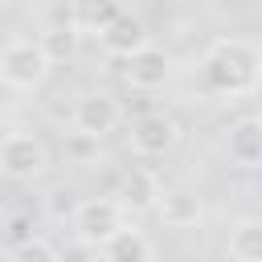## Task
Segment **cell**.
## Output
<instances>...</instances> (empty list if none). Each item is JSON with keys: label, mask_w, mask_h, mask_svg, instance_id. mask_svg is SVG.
I'll list each match as a JSON object with an SVG mask.
<instances>
[{"label": "cell", "mask_w": 262, "mask_h": 262, "mask_svg": "<svg viewBox=\"0 0 262 262\" xmlns=\"http://www.w3.org/2000/svg\"><path fill=\"white\" fill-rule=\"evenodd\" d=\"M196 78H201L205 94H213V98L254 94L262 86V49L242 37H221L201 53Z\"/></svg>", "instance_id": "6da1fadb"}, {"label": "cell", "mask_w": 262, "mask_h": 262, "mask_svg": "<svg viewBox=\"0 0 262 262\" xmlns=\"http://www.w3.org/2000/svg\"><path fill=\"white\" fill-rule=\"evenodd\" d=\"M49 70H53V57L41 37H12L0 49V82L8 90H20V94L41 90Z\"/></svg>", "instance_id": "7a4b0ae2"}, {"label": "cell", "mask_w": 262, "mask_h": 262, "mask_svg": "<svg viewBox=\"0 0 262 262\" xmlns=\"http://www.w3.org/2000/svg\"><path fill=\"white\" fill-rule=\"evenodd\" d=\"M70 221H74L78 242H82L90 254H98L102 242L127 225V209H123L115 196H86V201H78V209H74Z\"/></svg>", "instance_id": "3957f363"}, {"label": "cell", "mask_w": 262, "mask_h": 262, "mask_svg": "<svg viewBox=\"0 0 262 262\" xmlns=\"http://www.w3.org/2000/svg\"><path fill=\"white\" fill-rule=\"evenodd\" d=\"M49 168V151L33 131H8L0 139V176L8 180H37Z\"/></svg>", "instance_id": "277c9868"}, {"label": "cell", "mask_w": 262, "mask_h": 262, "mask_svg": "<svg viewBox=\"0 0 262 262\" xmlns=\"http://www.w3.org/2000/svg\"><path fill=\"white\" fill-rule=\"evenodd\" d=\"M176 139H180V123H176L168 111H147V115H139V119L131 123V131H127L131 151L143 156V160L168 156V151L176 147Z\"/></svg>", "instance_id": "5b68a950"}, {"label": "cell", "mask_w": 262, "mask_h": 262, "mask_svg": "<svg viewBox=\"0 0 262 262\" xmlns=\"http://www.w3.org/2000/svg\"><path fill=\"white\" fill-rule=\"evenodd\" d=\"M119 123H123V106H119V98L106 94V90L82 94L78 106H74V131L86 135V139H102V135H111Z\"/></svg>", "instance_id": "8992f818"}, {"label": "cell", "mask_w": 262, "mask_h": 262, "mask_svg": "<svg viewBox=\"0 0 262 262\" xmlns=\"http://www.w3.org/2000/svg\"><path fill=\"white\" fill-rule=\"evenodd\" d=\"M123 78L135 86V90H160L168 78H172V57H168V49H160V45H143V49H135L131 57H123Z\"/></svg>", "instance_id": "52a82bcc"}, {"label": "cell", "mask_w": 262, "mask_h": 262, "mask_svg": "<svg viewBox=\"0 0 262 262\" xmlns=\"http://www.w3.org/2000/svg\"><path fill=\"white\" fill-rule=\"evenodd\" d=\"M147 41H151V37H147V25H143L135 12H127V8H123V12H119V16L98 33L102 53H106V57H119V61H123V57H131L135 49H143Z\"/></svg>", "instance_id": "ba28073f"}, {"label": "cell", "mask_w": 262, "mask_h": 262, "mask_svg": "<svg viewBox=\"0 0 262 262\" xmlns=\"http://www.w3.org/2000/svg\"><path fill=\"white\" fill-rule=\"evenodd\" d=\"M160 196H164V184H160V176H156L151 168H131V172H123L119 192H115V201H119L127 213H156Z\"/></svg>", "instance_id": "9c48e42d"}, {"label": "cell", "mask_w": 262, "mask_h": 262, "mask_svg": "<svg viewBox=\"0 0 262 262\" xmlns=\"http://www.w3.org/2000/svg\"><path fill=\"white\" fill-rule=\"evenodd\" d=\"M225 156L233 168H246V172L262 168V119H250V115L237 119L225 135Z\"/></svg>", "instance_id": "30bf717a"}, {"label": "cell", "mask_w": 262, "mask_h": 262, "mask_svg": "<svg viewBox=\"0 0 262 262\" xmlns=\"http://www.w3.org/2000/svg\"><path fill=\"white\" fill-rule=\"evenodd\" d=\"M98 258H106V262H151V258H156V242H151L143 229L123 225L119 233H111V237L102 242Z\"/></svg>", "instance_id": "8fae6325"}, {"label": "cell", "mask_w": 262, "mask_h": 262, "mask_svg": "<svg viewBox=\"0 0 262 262\" xmlns=\"http://www.w3.org/2000/svg\"><path fill=\"white\" fill-rule=\"evenodd\" d=\"M123 12V0H66V20L78 33H102L115 16Z\"/></svg>", "instance_id": "7c38bea8"}, {"label": "cell", "mask_w": 262, "mask_h": 262, "mask_svg": "<svg viewBox=\"0 0 262 262\" xmlns=\"http://www.w3.org/2000/svg\"><path fill=\"white\" fill-rule=\"evenodd\" d=\"M156 213H160V221H164L168 229H188V225L201 221L205 209H201V196H192L188 188H164Z\"/></svg>", "instance_id": "4fadbf2b"}, {"label": "cell", "mask_w": 262, "mask_h": 262, "mask_svg": "<svg viewBox=\"0 0 262 262\" xmlns=\"http://www.w3.org/2000/svg\"><path fill=\"white\" fill-rule=\"evenodd\" d=\"M225 254L237 262H262V217H237L229 225Z\"/></svg>", "instance_id": "5bb4252c"}, {"label": "cell", "mask_w": 262, "mask_h": 262, "mask_svg": "<svg viewBox=\"0 0 262 262\" xmlns=\"http://www.w3.org/2000/svg\"><path fill=\"white\" fill-rule=\"evenodd\" d=\"M8 258L12 262H53L57 258V246L45 242V237H20L8 246Z\"/></svg>", "instance_id": "9a60e30c"}, {"label": "cell", "mask_w": 262, "mask_h": 262, "mask_svg": "<svg viewBox=\"0 0 262 262\" xmlns=\"http://www.w3.org/2000/svg\"><path fill=\"white\" fill-rule=\"evenodd\" d=\"M41 41H45V49H49V57L57 61V57H70L74 53V41H78V29L66 20V29H49V33H41Z\"/></svg>", "instance_id": "2e32d148"}, {"label": "cell", "mask_w": 262, "mask_h": 262, "mask_svg": "<svg viewBox=\"0 0 262 262\" xmlns=\"http://www.w3.org/2000/svg\"><path fill=\"white\" fill-rule=\"evenodd\" d=\"M0 225H4V205H0Z\"/></svg>", "instance_id": "e0dca14e"}, {"label": "cell", "mask_w": 262, "mask_h": 262, "mask_svg": "<svg viewBox=\"0 0 262 262\" xmlns=\"http://www.w3.org/2000/svg\"><path fill=\"white\" fill-rule=\"evenodd\" d=\"M258 119H262V115H258Z\"/></svg>", "instance_id": "ac0fdd59"}]
</instances>
